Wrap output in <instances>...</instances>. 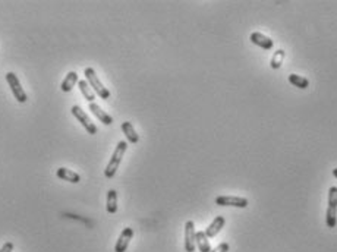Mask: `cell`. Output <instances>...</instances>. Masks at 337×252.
<instances>
[{"label": "cell", "mask_w": 337, "mask_h": 252, "mask_svg": "<svg viewBox=\"0 0 337 252\" xmlns=\"http://www.w3.org/2000/svg\"><path fill=\"white\" fill-rule=\"evenodd\" d=\"M126 150H128V142H126V141H120V142L116 145V148H114V151H113L112 159H110L107 168H104V176H106L107 179H113V177H114V174H116L117 168H119L120 163H122V159H123Z\"/></svg>", "instance_id": "6da1fadb"}, {"label": "cell", "mask_w": 337, "mask_h": 252, "mask_svg": "<svg viewBox=\"0 0 337 252\" xmlns=\"http://www.w3.org/2000/svg\"><path fill=\"white\" fill-rule=\"evenodd\" d=\"M84 75L85 81L89 84V86L94 89V92H95L97 95H100L103 100L110 98V91H109L104 85L101 84V81L98 80V77H97V74H95V71H94L92 68H85Z\"/></svg>", "instance_id": "7a4b0ae2"}, {"label": "cell", "mask_w": 337, "mask_h": 252, "mask_svg": "<svg viewBox=\"0 0 337 252\" xmlns=\"http://www.w3.org/2000/svg\"><path fill=\"white\" fill-rule=\"evenodd\" d=\"M337 223V186H332L329 189V205L326 213V224L327 227L333 229Z\"/></svg>", "instance_id": "3957f363"}, {"label": "cell", "mask_w": 337, "mask_h": 252, "mask_svg": "<svg viewBox=\"0 0 337 252\" xmlns=\"http://www.w3.org/2000/svg\"><path fill=\"white\" fill-rule=\"evenodd\" d=\"M6 81H7L9 86H10V91H12L13 97L16 98V101L25 103L28 97H27V92L24 91L22 85L19 83V78H18L13 72H7V74H6Z\"/></svg>", "instance_id": "277c9868"}, {"label": "cell", "mask_w": 337, "mask_h": 252, "mask_svg": "<svg viewBox=\"0 0 337 252\" xmlns=\"http://www.w3.org/2000/svg\"><path fill=\"white\" fill-rule=\"evenodd\" d=\"M72 114L77 117V120L84 126V129L89 135H95L97 134V126L92 123V120L89 119V116L80 107V106H74L72 107Z\"/></svg>", "instance_id": "5b68a950"}, {"label": "cell", "mask_w": 337, "mask_h": 252, "mask_svg": "<svg viewBox=\"0 0 337 252\" xmlns=\"http://www.w3.org/2000/svg\"><path fill=\"white\" fill-rule=\"evenodd\" d=\"M216 204L220 207H236V208H247L248 199L244 196L220 195L216 198Z\"/></svg>", "instance_id": "8992f818"}, {"label": "cell", "mask_w": 337, "mask_h": 252, "mask_svg": "<svg viewBox=\"0 0 337 252\" xmlns=\"http://www.w3.org/2000/svg\"><path fill=\"white\" fill-rule=\"evenodd\" d=\"M195 224L192 220H188L185 223V251L195 252L197 244H195Z\"/></svg>", "instance_id": "52a82bcc"}, {"label": "cell", "mask_w": 337, "mask_h": 252, "mask_svg": "<svg viewBox=\"0 0 337 252\" xmlns=\"http://www.w3.org/2000/svg\"><path fill=\"white\" fill-rule=\"evenodd\" d=\"M132 236H134V230H132L131 227H125V229L122 230V233H120V236H119L116 245H114V252L126 251L128 247H129V242H131Z\"/></svg>", "instance_id": "ba28073f"}, {"label": "cell", "mask_w": 337, "mask_h": 252, "mask_svg": "<svg viewBox=\"0 0 337 252\" xmlns=\"http://www.w3.org/2000/svg\"><path fill=\"white\" fill-rule=\"evenodd\" d=\"M250 40H251L253 44L261 47V49H264V50H271L273 46H274V41L270 37H267V35H264L261 32H253L251 37H250Z\"/></svg>", "instance_id": "9c48e42d"}, {"label": "cell", "mask_w": 337, "mask_h": 252, "mask_svg": "<svg viewBox=\"0 0 337 252\" xmlns=\"http://www.w3.org/2000/svg\"><path fill=\"white\" fill-rule=\"evenodd\" d=\"M225 223H226V219L223 217V216H217L211 223H210V226L205 229V235H207V238L210 239V238H214V236H217L220 232H222V229L225 227Z\"/></svg>", "instance_id": "30bf717a"}, {"label": "cell", "mask_w": 337, "mask_h": 252, "mask_svg": "<svg viewBox=\"0 0 337 252\" xmlns=\"http://www.w3.org/2000/svg\"><path fill=\"white\" fill-rule=\"evenodd\" d=\"M56 176L59 179L66 180V182H71V183H80L81 182V176L77 171L71 170V168H59L56 170Z\"/></svg>", "instance_id": "8fae6325"}, {"label": "cell", "mask_w": 337, "mask_h": 252, "mask_svg": "<svg viewBox=\"0 0 337 252\" xmlns=\"http://www.w3.org/2000/svg\"><path fill=\"white\" fill-rule=\"evenodd\" d=\"M89 112L92 113L98 120H101V123L103 125H112L113 123V117L110 114H107V113L104 112L98 104H95V103H89Z\"/></svg>", "instance_id": "7c38bea8"}, {"label": "cell", "mask_w": 337, "mask_h": 252, "mask_svg": "<svg viewBox=\"0 0 337 252\" xmlns=\"http://www.w3.org/2000/svg\"><path fill=\"white\" fill-rule=\"evenodd\" d=\"M122 131H123L126 140L129 141L131 144H138L140 137H138V134H137V131H135V128H134V125L131 122H123L122 123Z\"/></svg>", "instance_id": "4fadbf2b"}, {"label": "cell", "mask_w": 337, "mask_h": 252, "mask_svg": "<svg viewBox=\"0 0 337 252\" xmlns=\"http://www.w3.org/2000/svg\"><path fill=\"white\" fill-rule=\"evenodd\" d=\"M195 244H197V248L199 252H210L211 251V247H210V242H208V238L205 235V232H197L195 235Z\"/></svg>", "instance_id": "5bb4252c"}, {"label": "cell", "mask_w": 337, "mask_h": 252, "mask_svg": "<svg viewBox=\"0 0 337 252\" xmlns=\"http://www.w3.org/2000/svg\"><path fill=\"white\" fill-rule=\"evenodd\" d=\"M77 83H78V74L72 71V72H69V74L66 75V78L63 80V83L60 85V88H62L63 92H69V91H72V88L75 86Z\"/></svg>", "instance_id": "9a60e30c"}, {"label": "cell", "mask_w": 337, "mask_h": 252, "mask_svg": "<svg viewBox=\"0 0 337 252\" xmlns=\"http://www.w3.org/2000/svg\"><path fill=\"white\" fill-rule=\"evenodd\" d=\"M78 85H80V89H81L83 95L85 97V100H86L88 103H94V100H95V92H94V89L89 86V84H88L86 81H78Z\"/></svg>", "instance_id": "2e32d148"}, {"label": "cell", "mask_w": 337, "mask_h": 252, "mask_svg": "<svg viewBox=\"0 0 337 252\" xmlns=\"http://www.w3.org/2000/svg\"><path fill=\"white\" fill-rule=\"evenodd\" d=\"M107 213L109 214H114L117 211V192L114 189H110L107 192V204H106Z\"/></svg>", "instance_id": "e0dca14e"}, {"label": "cell", "mask_w": 337, "mask_h": 252, "mask_svg": "<svg viewBox=\"0 0 337 252\" xmlns=\"http://www.w3.org/2000/svg\"><path fill=\"white\" fill-rule=\"evenodd\" d=\"M289 83L293 85V86H298L301 89H307L309 86V81L307 78L301 77V75H296V74H290L289 75Z\"/></svg>", "instance_id": "ac0fdd59"}, {"label": "cell", "mask_w": 337, "mask_h": 252, "mask_svg": "<svg viewBox=\"0 0 337 252\" xmlns=\"http://www.w3.org/2000/svg\"><path fill=\"white\" fill-rule=\"evenodd\" d=\"M283 59H284V52H283V50H277V52L274 53L273 59H271V62H270V66H271L273 69H279L281 66V63H283Z\"/></svg>", "instance_id": "d6986e66"}, {"label": "cell", "mask_w": 337, "mask_h": 252, "mask_svg": "<svg viewBox=\"0 0 337 252\" xmlns=\"http://www.w3.org/2000/svg\"><path fill=\"white\" fill-rule=\"evenodd\" d=\"M229 248H230V245L229 244H220L219 247H216L214 250H211L210 252H227L229 251Z\"/></svg>", "instance_id": "ffe728a7"}, {"label": "cell", "mask_w": 337, "mask_h": 252, "mask_svg": "<svg viewBox=\"0 0 337 252\" xmlns=\"http://www.w3.org/2000/svg\"><path fill=\"white\" fill-rule=\"evenodd\" d=\"M13 251V244L12 242H6L1 248H0V252H12Z\"/></svg>", "instance_id": "44dd1931"}, {"label": "cell", "mask_w": 337, "mask_h": 252, "mask_svg": "<svg viewBox=\"0 0 337 252\" xmlns=\"http://www.w3.org/2000/svg\"><path fill=\"white\" fill-rule=\"evenodd\" d=\"M333 176H335V177H336V179H337V168H333Z\"/></svg>", "instance_id": "7402d4cb"}]
</instances>
